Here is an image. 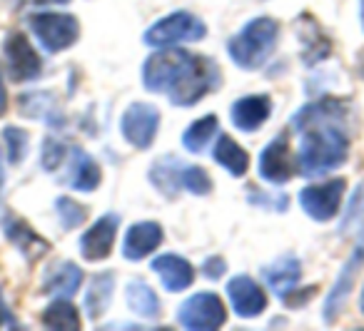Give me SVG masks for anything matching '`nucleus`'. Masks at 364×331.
Here are the masks:
<instances>
[{
	"label": "nucleus",
	"instance_id": "obj_34",
	"mask_svg": "<svg viewBox=\"0 0 364 331\" xmlns=\"http://www.w3.org/2000/svg\"><path fill=\"white\" fill-rule=\"evenodd\" d=\"M225 271H228V264H225L223 256H210L203 264V274L208 276V279H223Z\"/></svg>",
	"mask_w": 364,
	"mask_h": 331
},
{
	"label": "nucleus",
	"instance_id": "obj_17",
	"mask_svg": "<svg viewBox=\"0 0 364 331\" xmlns=\"http://www.w3.org/2000/svg\"><path fill=\"white\" fill-rule=\"evenodd\" d=\"M299 276H302V264H299L297 256H282V259L272 261L262 269V279L279 299H287L299 284Z\"/></svg>",
	"mask_w": 364,
	"mask_h": 331
},
{
	"label": "nucleus",
	"instance_id": "obj_38",
	"mask_svg": "<svg viewBox=\"0 0 364 331\" xmlns=\"http://www.w3.org/2000/svg\"><path fill=\"white\" fill-rule=\"evenodd\" d=\"M354 249H359V251H362V254H364V229H362V237H359V244L354 246Z\"/></svg>",
	"mask_w": 364,
	"mask_h": 331
},
{
	"label": "nucleus",
	"instance_id": "obj_29",
	"mask_svg": "<svg viewBox=\"0 0 364 331\" xmlns=\"http://www.w3.org/2000/svg\"><path fill=\"white\" fill-rule=\"evenodd\" d=\"M180 185H182V190L193 192L195 197H203V195H210V192H213V180H210L208 172H205L203 167H198V165L182 167Z\"/></svg>",
	"mask_w": 364,
	"mask_h": 331
},
{
	"label": "nucleus",
	"instance_id": "obj_1",
	"mask_svg": "<svg viewBox=\"0 0 364 331\" xmlns=\"http://www.w3.org/2000/svg\"><path fill=\"white\" fill-rule=\"evenodd\" d=\"M347 107L342 100L309 102L292 117V130L299 132V172L309 180L324 177L342 167L349 155V135L344 130Z\"/></svg>",
	"mask_w": 364,
	"mask_h": 331
},
{
	"label": "nucleus",
	"instance_id": "obj_35",
	"mask_svg": "<svg viewBox=\"0 0 364 331\" xmlns=\"http://www.w3.org/2000/svg\"><path fill=\"white\" fill-rule=\"evenodd\" d=\"M0 329H21L16 316L11 314V309H8L6 301H3V296H0Z\"/></svg>",
	"mask_w": 364,
	"mask_h": 331
},
{
	"label": "nucleus",
	"instance_id": "obj_21",
	"mask_svg": "<svg viewBox=\"0 0 364 331\" xmlns=\"http://www.w3.org/2000/svg\"><path fill=\"white\" fill-rule=\"evenodd\" d=\"M297 36H299V45H302V50H299V55H302L304 65H317V63H322L324 58L329 55V50H332V45H329V40L324 38V33L319 31V26L314 21H304L302 18L297 21Z\"/></svg>",
	"mask_w": 364,
	"mask_h": 331
},
{
	"label": "nucleus",
	"instance_id": "obj_12",
	"mask_svg": "<svg viewBox=\"0 0 364 331\" xmlns=\"http://www.w3.org/2000/svg\"><path fill=\"white\" fill-rule=\"evenodd\" d=\"M117 227H120V217L117 215H102L85 234L80 237V254L85 261H100L112 251L115 244Z\"/></svg>",
	"mask_w": 364,
	"mask_h": 331
},
{
	"label": "nucleus",
	"instance_id": "obj_41",
	"mask_svg": "<svg viewBox=\"0 0 364 331\" xmlns=\"http://www.w3.org/2000/svg\"><path fill=\"white\" fill-rule=\"evenodd\" d=\"M359 13H362V28H364V0H362V8H359Z\"/></svg>",
	"mask_w": 364,
	"mask_h": 331
},
{
	"label": "nucleus",
	"instance_id": "obj_14",
	"mask_svg": "<svg viewBox=\"0 0 364 331\" xmlns=\"http://www.w3.org/2000/svg\"><path fill=\"white\" fill-rule=\"evenodd\" d=\"M162 242V227L157 222H137L127 229L125 239H122V256L127 261H140L142 256L152 254Z\"/></svg>",
	"mask_w": 364,
	"mask_h": 331
},
{
	"label": "nucleus",
	"instance_id": "obj_4",
	"mask_svg": "<svg viewBox=\"0 0 364 331\" xmlns=\"http://www.w3.org/2000/svg\"><path fill=\"white\" fill-rule=\"evenodd\" d=\"M205 36H208V26L198 16L188 11H175L147 28L142 43L150 48H175L182 43H198Z\"/></svg>",
	"mask_w": 364,
	"mask_h": 331
},
{
	"label": "nucleus",
	"instance_id": "obj_7",
	"mask_svg": "<svg viewBox=\"0 0 364 331\" xmlns=\"http://www.w3.org/2000/svg\"><path fill=\"white\" fill-rule=\"evenodd\" d=\"M160 130V112L150 102H132L120 117V135L135 150H150Z\"/></svg>",
	"mask_w": 364,
	"mask_h": 331
},
{
	"label": "nucleus",
	"instance_id": "obj_30",
	"mask_svg": "<svg viewBox=\"0 0 364 331\" xmlns=\"http://www.w3.org/2000/svg\"><path fill=\"white\" fill-rule=\"evenodd\" d=\"M3 140H6V150H8V160L13 165H21L28 157V132L21 127H6L3 130Z\"/></svg>",
	"mask_w": 364,
	"mask_h": 331
},
{
	"label": "nucleus",
	"instance_id": "obj_5",
	"mask_svg": "<svg viewBox=\"0 0 364 331\" xmlns=\"http://www.w3.org/2000/svg\"><path fill=\"white\" fill-rule=\"evenodd\" d=\"M31 31L48 53H63L80 38V23L68 13H36L31 16Z\"/></svg>",
	"mask_w": 364,
	"mask_h": 331
},
{
	"label": "nucleus",
	"instance_id": "obj_27",
	"mask_svg": "<svg viewBox=\"0 0 364 331\" xmlns=\"http://www.w3.org/2000/svg\"><path fill=\"white\" fill-rule=\"evenodd\" d=\"M220 125H218V117L215 115H205L200 120H195L188 130L182 132V147L193 155H200L205 147L213 142V137L218 135Z\"/></svg>",
	"mask_w": 364,
	"mask_h": 331
},
{
	"label": "nucleus",
	"instance_id": "obj_11",
	"mask_svg": "<svg viewBox=\"0 0 364 331\" xmlns=\"http://www.w3.org/2000/svg\"><path fill=\"white\" fill-rule=\"evenodd\" d=\"M292 155H289L287 137L277 135L272 142H267L262 152H259V177L269 185H287L292 177Z\"/></svg>",
	"mask_w": 364,
	"mask_h": 331
},
{
	"label": "nucleus",
	"instance_id": "obj_20",
	"mask_svg": "<svg viewBox=\"0 0 364 331\" xmlns=\"http://www.w3.org/2000/svg\"><path fill=\"white\" fill-rule=\"evenodd\" d=\"M73 165H70V177H68V185L75 192H92L97 190V185L102 182V172L97 167V162L87 155L80 147H73L70 150Z\"/></svg>",
	"mask_w": 364,
	"mask_h": 331
},
{
	"label": "nucleus",
	"instance_id": "obj_24",
	"mask_svg": "<svg viewBox=\"0 0 364 331\" xmlns=\"http://www.w3.org/2000/svg\"><path fill=\"white\" fill-rule=\"evenodd\" d=\"M43 326L55 331H77L80 329V314L70 296H55V301L46 306L43 311Z\"/></svg>",
	"mask_w": 364,
	"mask_h": 331
},
{
	"label": "nucleus",
	"instance_id": "obj_8",
	"mask_svg": "<svg viewBox=\"0 0 364 331\" xmlns=\"http://www.w3.org/2000/svg\"><path fill=\"white\" fill-rule=\"evenodd\" d=\"M344 180H329L322 185H309L299 192V207L314 222H329L339 215L344 200Z\"/></svg>",
	"mask_w": 364,
	"mask_h": 331
},
{
	"label": "nucleus",
	"instance_id": "obj_31",
	"mask_svg": "<svg viewBox=\"0 0 364 331\" xmlns=\"http://www.w3.org/2000/svg\"><path fill=\"white\" fill-rule=\"evenodd\" d=\"M55 212H58V217H60L63 229H75V227H80L82 222H85V207L77 205L70 197H58Z\"/></svg>",
	"mask_w": 364,
	"mask_h": 331
},
{
	"label": "nucleus",
	"instance_id": "obj_26",
	"mask_svg": "<svg viewBox=\"0 0 364 331\" xmlns=\"http://www.w3.org/2000/svg\"><path fill=\"white\" fill-rule=\"evenodd\" d=\"M180 172H182V165L175 162V157H165V160H157L150 170V182L160 195L170 197L175 200L177 192L182 190L180 185Z\"/></svg>",
	"mask_w": 364,
	"mask_h": 331
},
{
	"label": "nucleus",
	"instance_id": "obj_39",
	"mask_svg": "<svg viewBox=\"0 0 364 331\" xmlns=\"http://www.w3.org/2000/svg\"><path fill=\"white\" fill-rule=\"evenodd\" d=\"M33 3H38V6H43V3H68V0H33Z\"/></svg>",
	"mask_w": 364,
	"mask_h": 331
},
{
	"label": "nucleus",
	"instance_id": "obj_10",
	"mask_svg": "<svg viewBox=\"0 0 364 331\" xmlns=\"http://www.w3.org/2000/svg\"><path fill=\"white\" fill-rule=\"evenodd\" d=\"M228 299L232 304L235 314L242 319H255L267 309V294L264 289L252 279V276H232L228 281Z\"/></svg>",
	"mask_w": 364,
	"mask_h": 331
},
{
	"label": "nucleus",
	"instance_id": "obj_9",
	"mask_svg": "<svg viewBox=\"0 0 364 331\" xmlns=\"http://www.w3.org/2000/svg\"><path fill=\"white\" fill-rule=\"evenodd\" d=\"M8 75L16 82H33L43 75V60L23 33H11L3 43Z\"/></svg>",
	"mask_w": 364,
	"mask_h": 331
},
{
	"label": "nucleus",
	"instance_id": "obj_18",
	"mask_svg": "<svg viewBox=\"0 0 364 331\" xmlns=\"http://www.w3.org/2000/svg\"><path fill=\"white\" fill-rule=\"evenodd\" d=\"M6 237L13 242V246H16V249L21 251L28 261L41 259V256L48 254V249H50V244H48L41 234H36V232L28 227L26 219L8 217V219H6Z\"/></svg>",
	"mask_w": 364,
	"mask_h": 331
},
{
	"label": "nucleus",
	"instance_id": "obj_3",
	"mask_svg": "<svg viewBox=\"0 0 364 331\" xmlns=\"http://www.w3.org/2000/svg\"><path fill=\"white\" fill-rule=\"evenodd\" d=\"M279 23L274 18H252L237 36L230 38L228 53L242 70H259L277 48Z\"/></svg>",
	"mask_w": 364,
	"mask_h": 331
},
{
	"label": "nucleus",
	"instance_id": "obj_25",
	"mask_svg": "<svg viewBox=\"0 0 364 331\" xmlns=\"http://www.w3.org/2000/svg\"><path fill=\"white\" fill-rule=\"evenodd\" d=\"M125 299H127V306H130L137 316H142V319H157V316H160V299H157V294L152 291V286L145 284V281L132 279L130 284L125 286Z\"/></svg>",
	"mask_w": 364,
	"mask_h": 331
},
{
	"label": "nucleus",
	"instance_id": "obj_33",
	"mask_svg": "<svg viewBox=\"0 0 364 331\" xmlns=\"http://www.w3.org/2000/svg\"><path fill=\"white\" fill-rule=\"evenodd\" d=\"M364 219V182L354 190L352 200L347 205V212H344V219H342V232H347L349 227L359 224Z\"/></svg>",
	"mask_w": 364,
	"mask_h": 331
},
{
	"label": "nucleus",
	"instance_id": "obj_40",
	"mask_svg": "<svg viewBox=\"0 0 364 331\" xmlns=\"http://www.w3.org/2000/svg\"><path fill=\"white\" fill-rule=\"evenodd\" d=\"M359 309H362V314H364V286H362V296H359Z\"/></svg>",
	"mask_w": 364,
	"mask_h": 331
},
{
	"label": "nucleus",
	"instance_id": "obj_23",
	"mask_svg": "<svg viewBox=\"0 0 364 331\" xmlns=\"http://www.w3.org/2000/svg\"><path fill=\"white\" fill-rule=\"evenodd\" d=\"M213 157H215V162H218L220 167H225L232 177H245L250 170L247 150H242L230 135L218 137V145H215Z\"/></svg>",
	"mask_w": 364,
	"mask_h": 331
},
{
	"label": "nucleus",
	"instance_id": "obj_2",
	"mask_svg": "<svg viewBox=\"0 0 364 331\" xmlns=\"http://www.w3.org/2000/svg\"><path fill=\"white\" fill-rule=\"evenodd\" d=\"M223 82L218 63L188 50L162 48L142 63V85L175 107H193Z\"/></svg>",
	"mask_w": 364,
	"mask_h": 331
},
{
	"label": "nucleus",
	"instance_id": "obj_36",
	"mask_svg": "<svg viewBox=\"0 0 364 331\" xmlns=\"http://www.w3.org/2000/svg\"><path fill=\"white\" fill-rule=\"evenodd\" d=\"M8 95H6V85H3V70H0V115L6 112V107H8Z\"/></svg>",
	"mask_w": 364,
	"mask_h": 331
},
{
	"label": "nucleus",
	"instance_id": "obj_32",
	"mask_svg": "<svg viewBox=\"0 0 364 331\" xmlns=\"http://www.w3.org/2000/svg\"><path fill=\"white\" fill-rule=\"evenodd\" d=\"M65 145L58 140H53V137H48L46 142H43V150H41V165L43 170L53 172L58 170V167L63 165V160H65Z\"/></svg>",
	"mask_w": 364,
	"mask_h": 331
},
{
	"label": "nucleus",
	"instance_id": "obj_37",
	"mask_svg": "<svg viewBox=\"0 0 364 331\" xmlns=\"http://www.w3.org/2000/svg\"><path fill=\"white\" fill-rule=\"evenodd\" d=\"M3 185H6V167H3V150H0V195H3Z\"/></svg>",
	"mask_w": 364,
	"mask_h": 331
},
{
	"label": "nucleus",
	"instance_id": "obj_15",
	"mask_svg": "<svg viewBox=\"0 0 364 331\" xmlns=\"http://www.w3.org/2000/svg\"><path fill=\"white\" fill-rule=\"evenodd\" d=\"M152 271L160 276L162 286L167 291H182L188 289L190 284L195 281V269L185 256H177V254H162L152 259Z\"/></svg>",
	"mask_w": 364,
	"mask_h": 331
},
{
	"label": "nucleus",
	"instance_id": "obj_16",
	"mask_svg": "<svg viewBox=\"0 0 364 331\" xmlns=\"http://www.w3.org/2000/svg\"><path fill=\"white\" fill-rule=\"evenodd\" d=\"M359 266H364V254L359 249H354L352 256L347 259V264H344L342 271H339L332 291L327 294V301H324V319H327V321H334L339 311L344 309V301H347L349 291H352L354 276H357Z\"/></svg>",
	"mask_w": 364,
	"mask_h": 331
},
{
	"label": "nucleus",
	"instance_id": "obj_22",
	"mask_svg": "<svg viewBox=\"0 0 364 331\" xmlns=\"http://www.w3.org/2000/svg\"><path fill=\"white\" fill-rule=\"evenodd\" d=\"M112 291H115V274L112 271H102L95 274L85 291V311L90 319H100L107 311L112 301Z\"/></svg>",
	"mask_w": 364,
	"mask_h": 331
},
{
	"label": "nucleus",
	"instance_id": "obj_6",
	"mask_svg": "<svg viewBox=\"0 0 364 331\" xmlns=\"http://www.w3.org/2000/svg\"><path fill=\"white\" fill-rule=\"evenodd\" d=\"M177 321L180 326L193 331H215L228 321V311L218 294L200 291L182 301V306L177 309Z\"/></svg>",
	"mask_w": 364,
	"mask_h": 331
},
{
	"label": "nucleus",
	"instance_id": "obj_13",
	"mask_svg": "<svg viewBox=\"0 0 364 331\" xmlns=\"http://www.w3.org/2000/svg\"><path fill=\"white\" fill-rule=\"evenodd\" d=\"M272 115V100L269 95H247L240 97L232 107H230V117L232 125L242 132H257L264 122Z\"/></svg>",
	"mask_w": 364,
	"mask_h": 331
},
{
	"label": "nucleus",
	"instance_id": "obj_19",
	"mask_svg": "<svg viewBox=\"0 0 364 331\" xmlns=\"http://www.w3.org/2000/svg\"><path fill=\"white\" fill-rule=\"evenodd\" d=\"M82 286V269L73 261H60L50 266L48 274L43 276L41 289L53 296H73Z\"/></svg>",
	"mask_w": 364,
	"mask_h": 331
},
{
	"label": "nucleus",
	"instance_id": "obj_28",
	"mask_svg": "<svg viewBox=\"0 0 364 331\" xmlns=\"http://www.w3.org/2000/svg\"><path fill=\"white\" fill-rule=\"evenodd\" d=\"M21 112L36 120H46V125H60L58 102L50 92H31L21 97Z\"/></svg>",
	"mask_w": 364,
	"mask_h": 331
}]
</instances>
